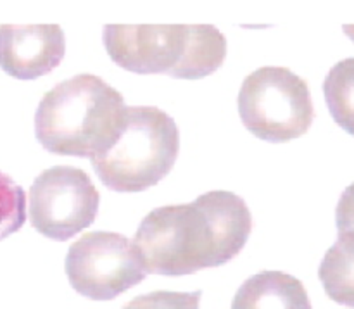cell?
Segmentation results:
<instances>
[{
  "mask_svg": "<svg viewBox=\"0 0 354 309\" xmlns=\"http://www.w3.org/2000/svg\"><path fill=\"white\" fill-rule=\"evenodd\" d=\"M99 200L88 173L75 166H52L31 183L28 213L31 225L45 237L68 241L95 220Z\"/></svg>",
  "mask_w": 354,
  "mask_h": 309,
  "instance_id": "7",
  "label": "cell"
},
{
  "mask_svg": "<svg viewBox=\"0 0 354 309\" xmlns=\"http://www.w3.org/2000/svg\"><path fill=\"white\" fill-rule=\"evenodd\" d=\"M318 277L332 301L354 308V232H339L322 259Z\"/></svg>",
  "mask_w": 354,
  "mask_h": 309,
  "instance_id": "10",
  "label": "cell"
},
{
  "mask_svg": "<svg viewBox=\"0 0 354 309\" xmlns=\"http://www.w3.org/2000/svg\"><path fill=\"white\" fill-rule=\"evenodd\" d=\"M64 52L66 37L59 24H0V66L16 78L52 71Z\"/></svg>",
  "mask_w": 354,
  "mask_h": 309,
  "instance_id": "8",
  "label": "cell"
},
{
  "mask_svg": "<svg viewBox=\"0 0 354 309\" xmlns=\"http://www.w3.org/2000/svg\"><path fill=\"white\" fill-rule=\"evenodd\" d=\"M239 114L245 128L263 140H292L313 123L310 86L286 66H261L242 82Z\"/></svg>",
  "mask_w": 354,
  "mask_h": 309,
  "instance_id": "5",
  "label": "cell"
},
{
  "mask_svg": "<svg viewBox=\"0 0 354 309\" xmlns=\"http://www.w3.org/2000/svg\"><path fill=\"white\" fill-rule=\"evenodd\" d=\"M178 149V127L169 114L154 106H128L116 140L92 165L113 190L138 192L168 175Z\"/></svg>",
  "mask_w": 354,
  "mask_h": 309,
  "instance_id": "4",
  "label": "cell"
},
{
  "mask_svg": "<svg viewBox=\"0 0 354 309\" xmlns=\"http://www.w3.org/2000/svg\"><path fill=\"white\" fill-rule=\"evenodd\" d=\"M127 107L114 86L82 73L44 93L35 113V133L54 154L93 159L116 140Z\"/></svg>",
  "mask_w": 354,
  "mask_h": 309,
  "instance_id": "2",
  "label": "cell"
},
{
  "mask_svg": "<svg viewBox=\"0 0 354 309\" xmlns=\"http://www.w3.org/2000/svg\"><path fill=\"white\" fill-rule=\"evenodd\" d=\"M26 220V196L24 190L0 171V241L23 227Z\"/></svg>",
  "mask_w": 354,
  "mask_h": 309,
  "instance_id": "12",
  "label": "cell"
},
{
  "mask_svg": "<svg viewBox=\"0 0 354 309\" xmlns=\"http://www.w3.org/2000/svg\"><path fill=\"white\" fill-rule=\"evenodd\" d=\"M324 93L332 118L354 135V57L332 66L325 76Z\"/></svg>",
  "mask_w": 354,
  "mask_h": 309,
  "instance_id": "11",
  "label": "cell"
},
{
  "mask_svg": "<svg viewBox=\"0 0 354 309\" xmlns=\"http://www.w3.org/2000/svg\"><path fill=\"white\" fill-rule=\"evenodd\" d=\"M201 290L196 292H171L156 290L131 299L121 309H199Z\"/></svg>",
  "mask_w": 354,
  "mask_h": 309,
  "instance_id": "13",
  "label": "cell"
},
{
  "mask_svg": "<svg viewBox=\"0 0 354 309\" xmlns=\"http://www.w3.org/2000/svg\"><path fill=\"white\" fill-rule=\"evenodd\" d=\"M339 232H354V182L342 192L335 209Z\"/></svg>",
  "mask_w": 354,
  "mask_h": 309,
  "instance_id": "14",
  "label": "cell"
},
{
  "mask_svg": "<svg viewBox=\"0 0 354 309\" xmlns=\"http://www.w3.org/2000/svg\"><path fill=\"white\" fill-rule=\"evenodd\" d=\"M251 228V211L241 196L211 190L194 203L152 209L135 232L133 244L147 273L187 275L230 261Z\"/></svg>",
  "mask_w": 354,
  "mask_h": 309,
  "instance_id": "1",
  "label": "cell"
},
{
  "mask_svg": "<svg viewBox=\"0 0 354 309\" xmlns=\"http://www.w3.org/2000/svg\"><path fill=\"white\" fill-rule=\"evenodd\" d=\"M344 31L354 40V24H344Z\"/></svg>",
  "mask_w": 354,
  "mask_h": 309,
  "instance_id": "15",
  "label": "cell"
},
{
  "mask_svg": "<svg viewBox=\"0 0 354 309\" xmlns=\"http://www.w3.org/2000/svg\"><path fill=\"white\" fill-rule=\"evenodd\" d=\"M73 289L93 301H109L145 279L147 272L133 241L114 232H88L66 256Z\"/></svg>",
  "mask_w": 354,
  "mask_h": 309,
  "instance_id": "6",
  "label": "cell"
},
{
  "mask_svg": "<svg viewBox=\"0 0 354 309\" xmlns=\"http://www.w3.org/2000/svg\"><path fill=\"white\" fill-rule=\"evenodd\" d=\"M111 59L135 73L201 78L227 57V38L213 24H106Z\"/></svg>",
  "mask_w": 354,
  "mask_h": 309,
  "instance_id": "3",
  "label": "cell"
},
{
  "mask_svg": "<svg viewBox=\"0 0 354 309\" xmlns=\"http://www.w3.org/2000/svg\"><path fill=\"white\" fill-rule=\"evenodd\" d=\"M232 309H313L306 287L283 272H261L249 277L235 294Z\"/></svg>",
  "mask_w": 354,
  "mask_h": 309,
  "instance_id": "9",
  "label": "cell"
}]
</instances>
